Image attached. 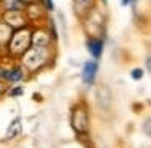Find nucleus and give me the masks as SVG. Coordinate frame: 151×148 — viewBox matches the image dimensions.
<instances>
[{
    "label": "nucleus",
    "mask_w": 151,
    "mask_h": 148,
    "mask_svg": "<svg viewBox=\"0 0 151 148\" xmlns=\"http://www.w3.org/2000/svg\"><path fill=\"white\" fill-rule=\"evenodd\" d=\"M52 60V51L50 47H37L31 46L26 52L21 56V64L28 72H37L42 67H46L47 64Z\"/></svg>",
    "instance_id": "obj_1"
},
{
    "label": "nucleus",
    "mask_w": 151,
    "mask_h": 148,
    "mask_svg": "<svg viewBox=\"0 0 151 148\" xmlns=\"http://www.w3.org/2000/svg\"><path fill=\"white\" fill-rule=\"evenodd\" d=\"M31 34H33V28L31 26H23L13 30L10 41L7 44V54L12 59L21 57L28 49L31 47Z\"/></svg>",
    "instance_id": "obj_2"
},
{
    "label": "nucleus",
    "mask_w": 151,
    "mask_h": 148,
    "mask_svg": "<svg viewBox=\"0 0 151 148\" xmlns=\"http://www.w3.org/2000/svg\"><path fill=\"white\" fill-rule=\"evenodd\" d=\"M72 127L76 134H86L89 129V117H88V109L85 104L75 106L72 112Z\"/></svg>",
    "instance_id": "obj_3"
},
{
    "label": "nucleus",
    "mask_w": 151,
    "mask_h": 148,
    "mask_svg": "<svg viewBox=\"0 0 151 148\" xmlns=\"http://www.w3.org/2000/svg\"><path fill=\"white\" fill-rule=\"evenodd\" d=\"M23 78H24V70L20 65H13V67L0 65V80L10 82V83H18Z\"/></svg>",
    "instance_id": "obj_4"
},
{
    "label": "nucleus",
    "mask_w": 151,
    "mask_h": 148,
    "mask_svg": "<svg viewBox=\"0 0 151 148\" xmlns=\"http://www.w3.org/2000/svg\"><path fill=\"white\" fill-rule=\"evenodd\" d=\"M2 15H4L2 20L10 25L13 30H18V28H23V26H28V25H29L24 10L23 12H8V13H2Z\"/></svg>",
    "instance_id": "obj_5"
},
{
    "label": "nucleus",
    "mask_w": 151,
    "mask_h": 148,
    "mask_svg": "<svg viewBox=\"0 0 151 148\" xmlns=\"http://www.w3.org/2000/svg\"><path fill=\"white\" fill-rule=\"evenodd\" d=\"M52 34L47 31V28H36L33 30L31 34V46H37V47H50L52 43Z\"/></svg>",
    "instance_id": "obj_6"
},
{
    "label": "nucleus",
    "mask_w": 151,
    "mask_h": 148,
    "mask_svg": "<svg viewBox=\"0 0 151 148\" xmlns=\"http://www.w3.org/2000/svg\"><path fill=\"white\" fill-rule=\"evenodd\" d=\"M24 13H26V17H28V21L34 23V21H39L41 18H42L44 7L39 4V2H36V4H29V5H26V8H24Z\"/></svg>",
    "instance_id": "obj_7"
},
{
    "label": "nucleus",
    "mask_w": 151,
    "mask_h": 148,
    "mask_svg": "<svg viewBox=\"0 0 151 148\" xmlns=\"http://www.w3.org/2000/svg\"><path fill=\"white\" fill-rule=\"evenodd\" d=\"M26 5L21 0H0V10L2 13H8V12H23Z\"/></svg>",
    "instance_id": "obj_8"
},
{
    "label": "nucleus",
    "mask_w": 151,
    "mask_h": 148,
    "mask_svg": "<svg viewBox=\"0 0 151 148\" xmlns=\"http://www.w3.org/2000/svg\"><path fill=\"white\" fill-rule=\"evenodd\" d=\"M96 72H98V64H96L94 60H88V62L83 65V82L91 85V83L94 82Z\"/></svg>",
    "instance_id": "obj_9"
},
{
    "label": "nucleus",
    "mask_w": 151,
    "mask_h": 148,
    "mask_svg": "<svg viewBox=\"0 0 151 148\" xmlns=\"http://www.w3.org/2000/svg\"><path fill=\"white\" fill-rule=\"evenodd\" d=\"M12 34H13V28L8 23H5L4 20H0V47L7 46Z\"/></svg>",
    "instance_id": "obj_10"
},
{
    "label": "nucleus",
    "mask_w": 151,
    "mask_h": 148,
    "mask_svg": "<svg viewBox=\"0 0 151 148\" xmlns=\"http://www.w3.org/2000/svg\"><path fill=\"white\" fill-rule=\"evenodd\" d=\"M102 47H104V44H102L101 39L91 38V39L88 41V49H89V52H91V56L96 57V59L102 54Z\"/></svg>",
    "instance_id": "obj_11"
},
{
    "label": "nucleus",
    "mask_w": 151,
    "mask_h": 148,
    "mask_svg": "<svg viewBox=\"0 0 151 148\" xmlns=\"http://www.w3.org/2000/svg\"><path fill=\"white\" fill-rule=\"evenodd\" d=\"M20 132H21V121H20V117H17L15 121H12V124L8 125V130H7V140H12V138H15V137H18L20 135Z\"/></svg>",
    "instance_id": "obj_12"
},
{
    "label": "nucleus",
    "mask_w": 151,
    "mask_h": 148,
    "mask_svg": "<svg viewBox=\"0 0 151 148\" xmlns=\"http://www.w3.org/2000/svg\"><path fill=\"white\" fill-rule=\"evenodd\" d=\"M93 2L94 0H73V5H75V10L78 15H85L89 12V8L93 7Z\"/></svg>",
    "instance_id": "obj_13"
},
{
    "label": "nucleus",
    "mask_w": 151,
    "mask_h": 148,
    "mask_svg": "<svg viewBox=\"0 0 151 148\" xmlns=\"http://www.w3.org/2000/svg\"><path fill=\"white\" fill-rule=\"evenodd\" d=\"M98 101L101 103L102 106H107L109 103H111V93H109L107 88L101 86V88L98 90Z\"/></svg>",
    "instance_id": "obj_14"
},
{
    "label": "nucleus",
    "mask_w": 151,
    "mask_h": 148,
    "mask_svg": "<svg viewBox=\"0 0 151 148\" xmlns=\"http://www.w3.org/2000/svg\"><path fill=\"white\" fill-rule=\"evenodd\" d=\"M143 130H145V134H146V135H151V119H146V121H145Z\"/></svg>",
    "instance_id": "obj_15"
},
{
    "label": "nucleus",
    "mask_w": 151,
    "mask_h": 148,
    "mask_svg": "<svg viewBox=\"0 0 151 148\" xmlns=\"http://www.w3.org/2000/svg\"><path fill=\"white\" fill-rule=\"evenodd\" d=\"M141 77H143V70L141 69H135L133 72H132V78L133 80H140Z\"/></svg>",
    "instance_id": "obj_16"
},
{
    "label": "nucleus",
    "mask_w": 151,
    "mask_h": 148,
    "mask_svg": "<svg viewBox=\"0 0 151 148\" xmlns=\"http://www.w3.org/2000/svg\"><path fill=\"white\" fill-rule=\"evenodd\" d=\"M20 95H23V88H21V86H15V88H12L10 96H20Z\"/></svg>",
    "instance_id": "obj_17"
},
{
    "label": "nucleus",
    "mask_w": 151,
    "mask_h": 148,
    "mask_svg": "<svg viewBox=\"0 0 151 148\" xmlns=\"http://www.w3.org/2000/svg\"><path fill=\"white\" fill-rule=\"evenodd\" d=\"M44 5H46L47 10H54V4H52V0H44Z\"/></svg>",
    "instance_id": "obj_18"
},
{
    "label": "nucleus",
    "mask_w": 151,
    "mask_h": 148,
    "mask_svg": "<svg viewBox=\"0 0 151 148\" xmlns=\"http://www.w3.org/2000/svg\"><path fill=\"white\" fill-rule=\"evenodd\" d=\"M24 5H29V4H36V2H39V0H21Z\"/></svg>",
    "instance_id": "obj_19"
},
{
    "label": "nucleus",
    "mask_w": 151,
    "mask_h": 148,
    "mask_svg": "<svg viewBox=\"0 0 151 148\" xmlns=\"http://www.w3.org/2000/svg\"><path fill=\"white\" fill-rule=\"evenodd\" d=\"M5 90H7V86H5V83H4V82H0V95H2V93H4Z\"/></svg>",
    "instance_id": "obj_20"
},
{
    "label": "nucleus",
    "mask_w": 151,
    "mask_h": 148,
    "mask_svg": "<svg viewBox=\"0 0 151 148\" xmlns=\"http://www.w3.org/2000/svg\"><path fill=\"white\" fill-rule=\"evenodd\" d=\"M146 67L151 70V56H148V59H146Z\"/></svg>",
    "instance_id": "obj_21"
},
{
    "label": "nucleus",
    "mask_w": 151,
    "mask_h": 148,
    "mask_svg": "<svg viewBox=\"0 0 151 148\" xmlns=\"http://www.w3.org/2000/svg\"><path fill=\"white\" fill-rule=\"evenodd\" d=\"M130 2H133V0H122V5H128Z\"/></svg>",
    "instance_id": "obj_22"
}]
</instances>
